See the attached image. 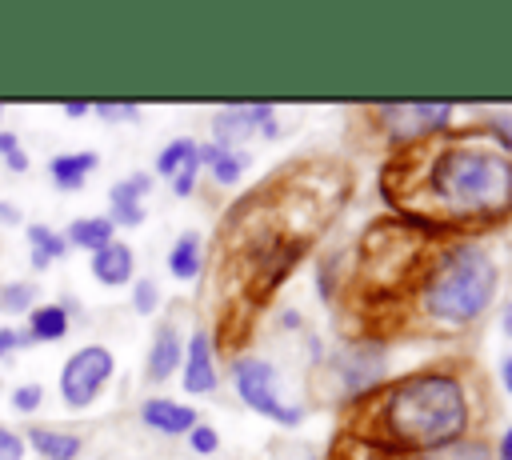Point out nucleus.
<instances>
[{"mask_svg":"<svg viewBox=\"0 0 512 460\" xmlns=\"http://www.w3.org/2000/svg\"><path fill=\"white\" fill-rule=\"evenodd\" d=\"M200 164H208V172H212L216 184L232 188V184H240V176L248 172L252 156H248L244 148H224V144L204 140V144H200Z\"/></svg>","mask_w":512,"mask_h":460,"instance_id":"ddd939ff","label":"nucleus"},{"mask_svg":"<svg viewBox=\"0 0 512 460\" xmlns=\"http://www.w3.org/2000/svg\"><path fill=\"white\" fill-rule=\"evenodd\" d=\"M0 224H12V228H16V224H20V208L0 200Z\"/></svg>","mask_w":512,"mask_h":460,"instance_id":"72a5a7b5","label":"nucleus"},{"mask_svg":"<svg viewBox=\"0 0 512 460\" xmlns=\"http://www.w3.org/2000/svg\"><path fill=\"white\" fill-rule=\"evenodd\" d=\"M28 444L44 460H76L80 456V436L76 432H60V428H32Z\"/></svg>","mask_w":512,"mask_h":460,"instance_id":"aec40b11","label":"nucleus"},{"mask_svg":"<svg viewBox=\"0 0 512 460\" xmlns=\"http://www.w3.org/2000/svg\"><path fill=\"white\" fill-rule=\"evenodd\" d=\"M160 308V288H156V280H136L132 284V312H140V316H152Z\"/></svg>","mask_w":512,"mask_h":460,"instance_id":"393cba45","label":"nucleus"},{"mask_svg":"<svg viewBox=\"0 0 512 460\" xmlns=\"http://www.w3.org/2000/svg\"><path fill=\"white\" fill-rule=\"evenodd\" d=\"M68 304H36L32 312H28V336L32 340H44V344H56V340H64L68 336Z\"/></svg>","mask_w":512,"mask_h":460,"instance_id":"6ab92c4d","label":"nucleus"},{"mask_svg":"<svg viewBox=\"0 0 512 460\" xmlns=\"http://www.w3.org/2000/svg\"><path fill=\"white\" fill-rule=\"evenodd\" d=\"M116 372V356L104 344H84L80 352H72L60 368V396L68 408H88L100 388L112 380Z\"/></svg>","mask_w":512,"mask_h":460,"instance_id":"39448f33","label":"nucleus"},{"mask_svg":"<svg viewBox=\"0 0 512 460\" xmlns=\"http://www.w3.org/2000/svg\"><path fill=\"white\" fill-rule=\"evenodd\" d=\"M96 164H100L96 152H60L48 160V176L60 192H80L88 184V176L96 172Z\"/></svg>","mask_w":512,"mask_h":460,"instance_id":"4468645a","label":"nucleus"},{"mask_svg":"<svg viewBox=\"0 0 512 460\" xmlns=\"http://www.w3.org/2000/svg\"><path fill=\"white\" fill-rule=\"evenodd\" d=\"M416 460H496L492 456V448L484 444V440H452V444H440V448H428V452H420Z\"/></svg>","mask_w":512,"mask_h":460,"instance_id":"5701e85b","label":"nucleus"},{"mask_svg":"<svg viewBox=\"0 0 512 460\" xmlns=\"http://www.w3.org/2000/svg\"><path fill=\"white\" fill-rule=\"evenodd\" d=\"M492 140H500V152H512V112H496L492 116Z\"/></svg>","mask_w":512,"mask_h":460,"instance_id":"c756f323","label":"nucleus"},{"mask_svg":"<svg viewBox=\"0 0 512 460\" xmlns=\"http://www.w3.org/2000/svg\"><path fill=\"white\" fill-rule=\"evenodd\" d=\"M220 384V372H216V344L204 328H196L184 344V392L192 396H204Z\"/></svg>","mask_w":512,"mask_h":460,"instance_id":"1a4fd4ad","label":"nucleus"},{"mask_svg":"<svg viewBox=\"0 0 512 460\" xmlns=\"http://www.w3.org/2000/svg\"><path fill=\"white\" fill-rule=\"evenodd\" d=\"M92 276L100 280V284H108V288H120V284H128L132 280V268H136V260H132V248L128 244H120V240H112L108 248H100V252H92Z\"/></svg>","mask_w":512,"mask_h":460,"instance_id":"2eb2a0df","label":"nucleus"},{"mask_svg":"<svg viewBox=\"0 0 512 460\" xmlns=\"http://www.w3.org/2000/svg\"><path fill=\"white\" fill-rule=\"evenodd\" d=\"M232 384H236V396H240L252 412L276 420L280 428H296V424L304 420V408L292 404V400H284V392H280V372H276L264 356H236V360H232Z\"/></svg>","mask_w":512,"mask_h":460,"instance_id":"20e7f679","label":"nucleus"},{"mask_svg":"<svg viewBox=\"0 0 512 460\" xmlns=\"http://www.w3.org/2000/svg\"><path fill=\"white\" fill-rule=\"evenodd\" d=\"M0 120H4V108H0Z\"/></svg>","mask_w":512,"mask_h":460,"instance_id":"4c0bfd02","label":"nucleus"},{"mask_svg":"<svg viewBox=\"0 0 512 460\" xmlns=\"http://www.w3.org/2000/svg\"><path fill=\"white\" fill-rule=\"evenodd\" d=\"M280 136V124H276V112L268 104H228L212 116V144H224V148H240L244 136Z\"/></svg>","mask_w":512,"mask_h":460,"instance_id":"6e6552de","label":"nucleus"},{"mask_svg":"<svg viewBox=\"0 0 512 460\" xmlns=\"http://www.w3.org/2000/svg\"><path fill=\"white\" fill-rule=\"evenodd\" d=\"M492 456H496V460H512V424H508L504 436L496 440V452H492Z\"/></svg>","mask_w":512,"mask_h":460,"instance_id":"473e14b6","label":"nucleus"},{"mask_svg":"<svg viewBox=\"0 0 512 460\" xmlns=\"http://www.w3.org/2000/svg\"><path fill=\"white\" fill-rule=\"evenodd\" d=\"M500 384H504V392L512 396V356L500 360Z\"/></svg>","mask_w":512,"mask_h":460,"instance_id":"c9c22d12","label":"nucleus"},{"mask_svg":"<svg viewBox=\"0 0 512 460\" xmlns=\"http://www.w3.org/2000/svg\"><path fill=\"white\" fill-rule=\"evenodd\" d=\"M388 372V352L376 340H356L332 356V376L340 384V396H368Z\"/></svg>","mask_w":512,"mask_h":460,"instance_id":"423d86ee","label":"nucleus"},{"mask_svg":"<svg viewBox=\"0 0 512 460\" xmlns=\"http://www.w3.org/2000/svg\"><path fill=\"white\" fill-rule=\"evenodd\" d=\"M468 428V392L452 372H412L376 400L368 436L392 452H428L460 440Z\"/></svg>","mask_w":512,"mask_h":460,"instance_id":"f03ea898","label":"nucleus"},{"mask_svg":"<svg viewBox=\"0 0 512 460\" xmlns=\"http://www.w3.org/2000/svg\"><path fill=\"white\" fill-rule=\"evenodd\" d=\"M404 216L420 232H444L460 224H496L512 212V156L500 144L448 140L400 180Z\"/></svg>","mask_w":512,"mask_h":460,"instance_id":"f257e3e1","label":"nucleus"},{"mask_svg":"<svg viewBox=\"0 0 512 460\" xmlns=\"http://www.w3.org/2000/svg\"><path fill=\"white\" fill-rule=\"evenodd\" d=\"M88 112H92V104H84V100H80V104H64V116H68V120H84Z\"/></svg>","mask_w":512,"mask_h":460,"instance_id":"f704fd0d","label":"nucleus"},{"mask_svg":"<svg viewBox=\"0 0 512 460\" xmlns=\"http://www.w3.org/2000/svg\"><path fill=\"white\" fill-rule=\"evenodd\" d=\"M0 156H4V164L12 172H28V152L20 148V140L12 132H0Z\"/></svg>","mask_w":512,"mask_h":460,"instance_id":"bb28decb","label":"nucleus"},{"mask_svg":"<svg viewBox=\"0 0 512 460\" xmlns=\"http://www.w3.org/2000/svg\"><path fill=\"white\" fill-rule=\"evenodd\" d=\"M200 160V144L196 140H188V136H176V140H168L164 148H160V156H156V176H176L180 168H188V164H196Z\"/></svg>","mask_w":512,"mask_h":460,"instance_id":"4be33fe9","label":"nucleus"},{"mask_svg":"<svg viewBox=\"0 0 512 460\" xmlns=\"http://www.w3.org/2000/svg\"><path fill=\"white\" fill-rule=\"evenodd\" d=\"M36 288L28 284V280H12V284H4L0 288V312H8V316H16V312H32L36 304Z\"/></svg>","mask_w":512,"mask_h":460,"instance_id":"b1692460","label":"nucleus"},{"mask_svg":"<svg viewBox=\"0 0 512 460\" xmlns=\"http://www.w3.org/2000/svg\"><path fill=\"white\" fill-rule=\"evenodd\" d=\"M28 244H32V268L44 272L52 260H60L68 252V240L44 224H28Z\"/></svg>","mask_w":512,"mask_h":460,"instance_id":"412c9836","label":"nucleus"},{"mask_svg":"<svg viewBox=\"0 0 512 460\" xmlns=\"http://www.w3.org/2000/svg\"><path fill=\"white\" fill-rule=\"evenodd\" d=\"M500 332L512 340V300H508V304H504V312H500Z\"/></svg>","mask_w":512,"mask_h":460,"instance_id":"e433bc0d","label":"nucleus"},{"mask_svg":"<svg viewBox=\"0 0 512 460\" xmlns=\"http://www.w3.org/2000/svg\"><path fill=\"white\" fill-rule=\"evenodd\" d=\"M168 272L176 280H196L204 272V244H200L196 232H184V236L172 240V248H168Z\"/></svg>","mask_w":512,"mask_h":460,"instance_id":"a211bd4d","label":"nucleus"},{"mask_svg":"<svg viewBox=\"0 0 512 460\" xmlns=\"http://www.w3.org/2000/svg\"><path fill=\"white\" fill-rule=\"evenodd\" d=\"M140 420H144L152 432H160V436H188V432L200 424V416H196L192 404H176V400H168V396L144 400V404H140Z\"/></svg>","mask_w":512,"mask_h":460,"instance_id":"9b49d317","label":"nucleus"},{"mask_svg":"<svg viewBox=\"0 0 512 460\" xmlns=\"http://www.w3.org/2000/svg\"><path fill=\"white\" fill-rule=\"evenodd\" d=\"M188 448H192L196 456H212V452L220 448V432H216L212 424H204V420H200V424L188 432Z\"/></svg>","mask_w":512,"mask_h":460,"instance_id":"a878e982","label":"nucleus"},{"mask_svg":"<svg viewBox=\"0 0 512 460\" xmlns=\"http://www.w3.org/2000/svg\"><path fill=\"white\" fill-rule=\"evenodd\" d=\"M40 400H44V388H40V384H20V388L12 392V408H16V412H36Z\"/></svg>","mask_w":512,"mask_h":460,"instance_id":"cd10ccee","label":"nucleus"},{"mask_svg":"<svg viewBox=\"0 0 512 460\" xmlns=\"http://www.w3.org/2000/svg\"><path fill=\"white\" fill-rule=\"evenodd\" d=\"M72 248H84V252H100L116 240V224L108 216H80L68 224V236H64Z\"/></svg>","mask_w":512,"mask_h":460,"instance_id":"f3484780","label":"nucleus"},{"mask_svg":"<svg viewBox=\"0 0 512 460\" xmlns=\"http://www.w3.org/2000/svg\"><path fill=\"white\" fill-rule=\"evenodd\" d=\"M392 456H396L392 448H384L380 440H372V436L360 432V428L340 432V436L332 440V452H328V460H392Z\"/></svg>","mask_w":512,"mask_h":460,"instance_id":"dca6fc26","label":"nucleus"},{"mask_svg":"<svg viewBox=\"0 0 512 460\" xmlns=\"http://www.w3.org/2000/svg\"><path fill=\"white\" fill-rule=\"evenodd\" d=\"M24 344H32V336H28V332H16V328H0V360H4L12 348H24Z\"/></svg>","mask_w":512,"mask_h":460,"instance_id":"2f4dec72","label":"nucleus"},{"mask_svg":"<svg viewBox=\"0 0 512 460\" xmlns=\"http://www.w3.org/2000/svg\"><path fill=\"white\" fill-rule=\"evenodd\" d=\"M92 112H96L100 120H108V124H116V120H136V116H140L136 104H96Z\"/></svg>","mask_w":512,"mask_h":460,"instance_id":"c85d7f7f","label":"nucleus"},{"mask_svg":"<svg viewBox=\"0 0 512 460\" xmlns=\"http://www.w3.org/2000/svg\"><path fill=\"white\" fill-rule=\"evenodd\" d=\"M152 192V176L148 172H132L124 180H116L108 188V220L116 228H136L144 224V196Z\"/></svg>","mask_w":512,"mask_h":460,"instance_id":"9d476101","label":"nucleus"},{"mask_svg":"<svg viewBox=\"0 0 512 460\" xmlns=\"http://www.w3.org/2000/svg\"><path fill=\"white\" fill-rule=\"evenodd\" d=\"M0 460H24V436L12 428H0Z\"/></svg>","mask_w":512,"mask_h":460,"instance_id":"7c9ffc66","label":"nucleus"},{"mask_svg":"<svg viewBox=\"0 0 512 460\" xmlns=\"http://www.w3.org/2000/svg\"><path fill=\"white\" fill-rule=\"evenodd\" d=\"M180 364H184V340H180L176 324H160L156 336H152V348L144 356V376L152 384H164Z\"/></svg>","mask_w":512,"mask_h":460,"instance_id":"f8f14e48","label":"nucleus"},{"mask_svg":"<svg viewBox=\"0 0 512 460\" xmlns=\"http://www.w3.org/2000/svg\"><path fill=\"white\" fill-rule=\"evenodd\" d=\"M496 288H500L496 256L484 244L464 240L432 260L428 276L420 280V308L440 328H464L488 312Z\"/></svg>","mask_w":512,"mask_h":460,"instance_id":"7ed1b4c3","label":"nucleus"},{"mask_svg":"<svg viewBox=\"0 0 512 460\" xmlns=\"http://www.w3.org/2000/svg\"><path fill=\"white\" fill-rule=\"evenodd\" d=\"M452 116H456L452 104H388V108H380L384 132H388L400 148L440 136V132L452 124Z\"/></svg>","mask_w":512,"mask_h":460,"instance_id":"0eeeda50","label":"nucleus"}]
</instances>
